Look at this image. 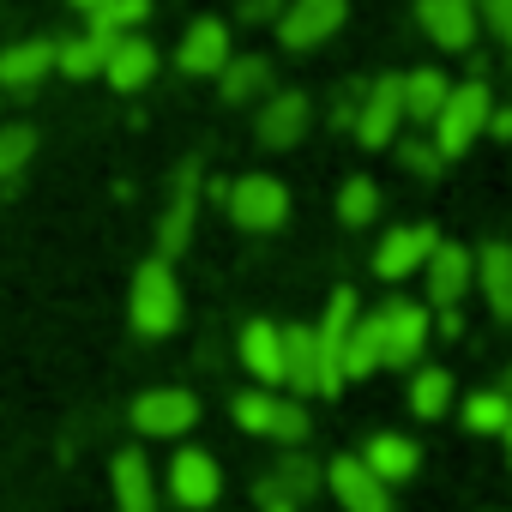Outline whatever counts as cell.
I'll return each mask as SVG.
<instances>
[{
  "instance_id": "6da1fadb",
  "label": "cell",
  "mask_w": 512,
  "mask_h": 512,
  "mask_svg": "<svg viewBox=\"0 0 512 512\" xmlns=\"http://www.w3.org/2000/svg\"><path fill=\"white\" fill-rule=\"evenodd\" d=\"M127 314H133V332H139V338H169V332L181 326V284H175L169 260H145V266L133 272V302H127Z\"/></svg>"
},
{
  "instance_id": "7a4b0ae2",
  "label": "cell",
  "mask_w": 512,
  "mask_h": 512,
  "mask_svg": "<svg viewBox=\"0 0 512 512\" xmlns=\"http://www.w3.org/2000/svg\"><path fill=\"white\" fill-rule=\"evenodd\" d=\"M235 422L247 434H260V440H278V446H302L308 440V410L284 392H235Z\"/></svg>"
},
{
  "instance_id": "3957f363",
  "label": "cell",
  "mask_w": 512,
  "mask_h": 512,
  "mask_svg": "<svg viewBox=\"0 0 512 512\" xmlns=\"http://www.w3.org/2000/svg\"><path fill=\"white\" fill-rule=\"evenodd\" d=\"M482 127H488V85H482V79L452 85V91H446V109L434 115V151H440V163L458 157V151H470Z\"/></svg>"
},
{
  "instance_id": "277c9868",
  "label": "cell",
  "mask_w": 512,
  "mask_h": 512,
  "mask_svg": "<svg viewBox=\"0 0 512 512\" xmlns=\"http://www.w3.org/2000/svg\"><path fill=\"white\" fill-rule=\"evenodd\" d=\"M362 320L356 308V290H332L326 302V320L314 326V356H320V398H338L344 392V344H350V326Z\"/></svg>"
},
{
  "instance_id": "5b68a950",
  "label": "cell",
  "mask_w": 512,
  "mask_h": 512,
  "mask_svg": "<svg viewBox=\"0 0 512 512\" xmlns=\"http://www.w3.org/2000/svg\"><path fill=\"white\" fill-rule=\"evenodd\" d=\"M223 199H229V217L241 229H253V235H266V229H278L290 217V187L278 175H241Z\"/></svg>"
},
{
  "instance_id": "8992f818",
  "label": "cell",
  "mask_w": 512,
  "mask_h": 512,
  "mask_svg": "<svg viewBox=\"0 0 512 512\" xmlns=\"http://www.w3.org/2000/svg\"><path fill=\"white\" fill-rule=\"evenodd\" d=\"M374 332H380V368H410L428 344V308L422 302H386L374 314Z\"/></svg>"
},
{
  "instance_id": "52a82bcc",
  "label": "cell",
  "mask_w": 512,
  "mask_h": 512,
  "mask_svg": "<svg viewBox=\"0 0 512 512\" xmlns=\"http://www.w3.org/2000/svg\"><path fill=\"white\" fill-rule=\"evenodd\" d=\"M127 416H133V428H139L145 440H181V434L199 422V398L181 392V386H157V392H139Z\"/></svg>"
},
{
  "instance_id": "ba28073f",
  "label": "cell",
  "mask_w": 512,
  "mask_h": 512,
  "mask_svg": "<svg viewBox=\"0 0 512 512\" xmlns=\"http://www.w3.org/2000/svg\"><path fill=\"white\" fill-rule=\"evenodd\" d=\"M169 500L175 506H187V512H205V506H217V494H223V470H217V458L211 452H199V446H181L175 458H169Z\"/></svg>"
},
{
  "instance_id": "9c48e42d",
  "label": "cell",
  "mask_w": 512,
  "mask_h": 512,
  "mask_svg": "<svg viewBox=\"0 0 512 512\" xmlns=\"http://www.w3.org/2000/svg\"><path fill=\"white\" fill-rule=\"evenodd\" d=\"M320 476H326V488L338 494V506H344V512H392V488H386V482L356 458V452L332 458Z\"/></svg>"
},
{
  "instance_id": "30bf717a",
  "label": "cell",
  "mask_w": 512,
  "mask_h": 512,
  "mask_svg": "<svg viewBox=\"0 0 512 512\" xmlns=\"http://www.w3.org/2000/svg\"><path fill=\"white\" fill-rule=\"evenodd\" d=\"M440 247V235H434V223H404V229H386V241L374 247V272L386 278V284H398V278H410V272H422L428 266V253Z\"/></svg>"
},
{
  "instance_id": "8fae6325",
  "label": "cell",
  "mask_w": 512,
  "mask_h": 512,
  "mask_svg": "<svg viewBox=\"0 0 512 512\" xmlns=\"http://www.w3.org/2000/svg\"><path fill=\"white\" fill-rule=\"evenodd\" d=\"M398 121H404V73H386V79L362 97V109H356V139H362L368 151H386V139L398 133Z\"/></svg>"
},
{
  "instance_id": "7c38bea8",
  "label": "cell",
  "mask_w": 512,
  "mask_h": 512,
  "mask_svg": "<svg viewBox=\"0 0 512 512\" xmlns=\"http://www.w3.org/2000/svg\"><path fill=\"white\" fill-rule=\"evenodd\" d=\"M428 302L446 314V308H458L464 302V290L476 284V266H470V247H458V241H440L434 253H428Z\"/></svg>"
},
{
  "instance_id": "4fadbf2b",
  "label": "cell",
  "mask_w": 512,
  "mask_h": 512,
  "mask_svg": "<svg viewBox=\"0 0 512 512\" xmlns=\"http://www.w3.org/2000/svg\"><path fill=\"white\" fill-rule=\"evenodd\" d=\"M193 211H199V163H181L175 175V199L157 223V260H175V253L193 241Z\"/></svg>"
},
{
  "instance_id": "5bb4252c",
  "label": "cell",
  "mask_w": 512,
  "mask_h": 512,
  "mask_svg": "<svg viewBox=\"0 0 512 512\" xmlns=\"http://www.w3.org/2000/svg\"><path fill=\"white\" fill-rule=\"evenodd\" d=\"M109 488H115V512H157V470H151V458L139 446L115 452Z\"/></svg>"
},
{
  "instance_id": "9a60e30c",
  "label": "cell",
  "mask_w": 512,
  "mask_h": 512,
  "mask_svg": "<svg viewBox=\"0 0 512 512\" xmlns=\"http://www.w3.org/2000/svg\"><path fill=\"white\" fill-rule=\"evenodd\" d=\"M344 13H350V0H296V7L284 13V25H278V37L290 49H314V43H326L344 25Z\"/></svg>"
},
{
  "instance_id": "2e32d148",
  "label": "cell",
  "mask_w": 512,
  "mask_h": 512,
  "mask_svg": "<svg viewBox=\"0 0 512 512\" xmlns=\"http://www.w3.org/2000/svg\"><path fill=\"white\" fill-rule=\"evenodd\" d=\"M241 362L260 386H284V326L272 320H247L241 326Z\"/></svg>"
},
{
  "instance_id": "e0dca14e",
  "label": "cell",
  "mask_w": 512,
  "mask_h": 512,
  "mask_svg": "<svg viewBox=\"0 0 512 512\" xmlns=\"http://www.w3.org/2000/svg\"><path fill=\"white\" fill-rule=\"evenodd\" d=\"M386 488H398V482H410L416 470H422V452H416V440L410 434H368V446L356 452Z\"/></svg>"
},
{
  "instance_id": "ac0fdd59",
  "label": "cell",
  "mask_w": 512,
  "mask_h": 512,
  "mask_svg": "<svg viewBox=\"0 0 512 512\" xmlns=\"http://www.w3.org/2000/svg\"><path fill=\"white\" fill-rule=\"evenodd\" d=\"M416 19L440 49H470V37H476V7L470 0H416Z\"/></svg>"
},
{
  "instance_id": "d6986e66",
  "label": "cell",
  "mask_w": 512,
  "mask_h": 512,
  "mask_svg": "<svg viewBox=\"0 0 512 512\" xmlns=\"http://www.w3.org/2000/svg\"><path fill=\"white\" fill-rule=\"evenodd\" d=\"M175 67L181 73H223L229 67V31L217 19H193L181 49H175Z\"/></svg>"
},
{
  "instance_id": "ffe728a7",
  "label": "cell",
  "mask_w": 512,
  "mask_h": 512,
  "mask_svg": "<svg viewBox=\"0 0 512 512\" xmlns=\"http://www.w3.org/2000/svg\"><path fill=\"white\" fill-rule=\"evenodd\" d=\"M470 266H476V284L488 296V314L494 320H512V247L506 241H488L482 253H470Z\"/></svg>"
},
{
  "instance_id": "44dd1931",
  "label": "cell",
  "mask_w": 512,
  "mask_h": 512,
  "mask_svg": "<svg viewBox=\"0 0 512 512\" xmlns=\"http://www.w3.org/2000/svg\"><path fill=\"white\" fill-rule=\"evenodd\" d=\"M302 133H308V97H302V91H278V97L266 103V115H260V145L290 151Z\"/></svg>"
},
{
  "instance_id": "7402d4cb",
  "label": "cell",
  "mask_w": 512,
  "mask_h": 512,
  "mask_svg": "<svg viewBox=\"0 0 512 512\" xmlns=\"http://www.w3.org/2000/svg\"><path fill=\"white\" fill-rule=\"evenodd\" d=\"M151 73H157V49H151L145 37H121V43L109 49V61H103V79H109L115 91H139Z\"/></svg>"
},
{
  "instance_id": "603a6c76",
  "label": "cell",
  "mask_w": 512,
  "mask_h": 512,
  "mask_svg": "<svg viewBox=\"0 0 512 512\" xmlns=\"http://www.w3.org/2000/svg\"><path fill=\"white\" fill-rule=\"evenodd\" d=\"M284 386H290V392H320L314 326H284Z\"/></svg>"
},
{
  "instance_id": "cb8c5ba5",
  "label": "cell",
  "mask_w": 512,
  "mask_h": 512,
  "mask_svg": "<svg viewBox=\"0 0 512 512\" xmlns=\"http://www.w3.org/2000/svg\"><path fill=\"white\" fill-rule=\"evenodd\" d=\"M446 73H434V67H422V73H404V121H416V127H434V115L446 109Z\"/></svg>"
},
{
  "instance_id": "d4e9b609",
  "label": "cell",
  "mask_w": 512,
  "mask_h": 512,
  "mask_svg": "<svg viewBox=\"0 0 512 512\" xmlns=\"http://www.w3.org/2000/svg\"><path fill=\"white\" fill-rule=\"evenodd\" d=\"M55 67V43H13L7 55H0V85H37L43 73Z\"/></svg>"
},
{
  "instance_id": "484cf974",
  "label": "cell",
  "mask_w": 512,
  "mask_h": 512,
  "mask_svg": "<svg viewBox=\"0 0 512 512\" xmlns=\"http://www.w3.org/2000/svg\"><path fill=\"white\" fill-rule=\"evenodd\" d=\"M115 43H121V37H115ZM115 43H109V37H91V31H85L79 43H61V49H55V67H61L67 79H97Z\"/></svg>"
},
{
  "instance_id": "4316f807",
  "label": "cell",
  "mask_w": 512,
  "mask_h": 512,
  "mask_svg": "<svg viewBox=\"0 0 512 512\" xmlns=\"http://www.w3.org/2000/svg\"><path fill=\"white\" fill-rule=\"evenodd\" d=\"M266 482H272L278 494H290V500L302 506L308 494H320V482H326V476H320V464H314L308 452H284V458H278V470H272Z\"/></svg>"
},
{
  "instance_id": "83f0119b",
  "label": "cell",
  "mask_w": 512,
  "mask_h": 512,
  "mask_svg": "<svg viewBox=\"0 0 512 512\" xmlns=\"http://www.w3.org/2000/svg\"><path fill=\"white\" fill-rule=\"evenodd\" d=\"M380 368V332H374V314L350 326V344H344V386L350 380H368Z\"/></svg>"
},
{
  "instance_id": "f1b7e54d",
  "label": "cell",
  "mask_w": 512,
  "mask_h": 512,
  "mask_svg": "<svg viewBox=\"0 0 512 512\" xmlns=\"http://www.w3.org/2000/svg\"><path fill=\"white\" fill-rule=\"evenodd\" d=\"M374 211H380V187H374L368 175H350V181L338 187V223L362 229V223H374Z\"/></svg>"
},
{
  "instance_id": "f546056e",
  "label": "cell",
  "mask_w": 512,
  "mask_h": 512,
  "mask_svg": "<svg viewBox=\"0 0 512 512\" xmlns=\"http://www.w3.org/2000/svg\"><path fill=\"white\" fill-rule=\"evenodd\" d=\"M266 79H272V67H266L260 55H241V61L223 67V97H229V103H247V97L266 91Z\"/></svg>"
},
{
  "instance_id": "4dcf8cb0",
  "label": "cell",
  "mask_w": 512,
  "mask_h": 512,
  "mask_svg": "<svg viewBox=\"0 0 512 512\" xmlns=\"http://www.w3.org/2000/svg\"><path fill=\"white\" fill-rule=\"evenodd\" d=\"M446 404H452V374H446V368H422V374L410 380V410L434 422Z\"/></svg>"
},
{
  "instance_id": "1f68e13d",
  "label": "cell",
  "mask_w": 512,
  "mask_h": 512,
  "mask_svg": "<svg viewBox=\"0 0 512 512\" xmlns=\"http://www.w3.org/2000/svg\"><path fill=\"white\" fill-rule=\"evenodd\" d=\"M145 13H151V0H109V7H97L91 13V37H121V31H133V25H145Z\"/></svg>"
},
{
  "instance_id": "d6a6232c",
  "label": "cell",
  "mask_w": 512,
  "mask_h": 512,
  "mask_svg": "<svg viewBox=\"0 0 512 512\" xmlns=\"http://www.w3.org/2000/svg\"><path fill=\"white\" fill-rule=\"evenodd\" d=\"M464 428L470 434H500L506 428V392L494 386V392H470L464 398Z\"/></svg>"
},
{
  "instance_id": "836d02e7",
  "label": "cell",
  "mask_w": 512,
  "mask_h": 512,
  "mask_svg": "<svg viewBox=\"0 0 512 512\" xmlns=\"http://www.w3.org/2000/svg\"><path fill=\"white\" fill-rule=\"evenodd\" d=\"M37 151V133L31 127H0V181H13Z\"/></svg>"
},
{
  "instance_id": "e575fe53",
  "label": "cell",
  "mask_w": 512,
  "mask_h": 512,
  "mask_svg": "<svg viewBox=\"0 0 512 512\" xmlns=\"http://www.w3.org/2000/svg\"><path fill=\"white\" fill-rule=\"evenodd\" d=\"M404 163H410L416 175H440V151H434V139H410V145H404Z\"/></svg>"
},
{
  "instance_id": "d590c367",
  "label": "cell",
  "mask_w": 512,
  "mask_h": 512,
  "mask_svg": "<svg viewBox=\"0 0 512 512\" xmlns=\"http://www.w3.org/2000/svg\"><path fill=\"white\" fill-rule=\"evenodd\" d=\"M482 13H488V25L500 31V43L512 49V0H482Z\"/></svg>"
},
{
  "instance_id": "8d00e7d4",
  "label": "cell",
  "mask_w": 512,
  "mask_h": 512,
  "mask_svg": "<svg viewBox=\"0 0 512 512\" xmlns=\"http://www.w3.org/2000/svg\"><path fill=\"white\" fill-rule=\"evenodd\" d=\"M253 500H260V512H302V506H296L290 494H278L272 482H260V488H253Z\"/></svg>"
},
{
  "instance_id": "74e56055",
  "label": "cell",
  "mask_w": 512,
  "mask_h": 512,
  "mask_svg": "<svg viewBox=\"0 0 512 512\" xmlns=\"http://www.w3.org/2000/svg\"><path fill=\"white\" fill-rule=\"evenodd\" d=\"M356 109H362L356 97H338V103H332V121H338V127H356Z\"/></svg>"
},
{
  "instance_id": "f35d334b",
  "label": "cell",
  "mask_w": 512,
  "mask_h": 512,
  "mask_svg": "<svg viewBox=\"0 0 512 512\" xmlns=\"http://www.w3.org/2000/svg\"><path fill=\"white\" fill-rule=\"evenodd\" d=\"M488 133L494 139H512V109H488Z\"/></svg>"
},
{
  "instance_id": "ab89813d",
  "label": "cell",
  "mask_w": 512,
  "mask_h": 512,
  "mask_svg": "<svg viewBox=\"0 0 512 512\" xmlns=\"http://www.w3.org/2000/svg\"><path fill=\"white\" fill-rule=\"evenodd\" d=\"M500 392H506V428H500V440H506V458H512V368H506V380H500Z\"/></svg>"
},
{
  "instance_id": "60d3db41",
  "label": "cell",
  "mask_w": 512,
  "mask_h": 512,
  "mask_svg": "<svg viewBox=\"0 0 512 512\" xmlns=\"http://www.w3.org/2000/svg\"><path fill=\"white\" fill-rule=\"evenodd\" d=\"M73 7H79V13H97V7H109V0H73Z\"/></svg>"
},
{
  "instance_id": "b9f144b4",
  "label": "cell",
  "mask_w": 512,
  "mask_h": 512,
  "mask_svg": "<svg viewBox=\"0 0 512 512\" xmlns=\"http://www.w3.org/2000/svg\"><path fill=\"white\" fill-rule=\"evenodd\" d=\"M253 7H272V0H253Z\"/></svg>"
}]
</instances>
